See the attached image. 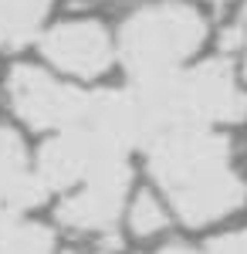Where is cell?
<instances>
[{"instance_id": "cell-1", "label": "cell", "mask_w": 247, "mask_h": 254, "mask_svg": "<svg viewBox=\"0 0 247 254\" xmlns=\"http://www.w3.org/2000/svg\"><path fill=\"white\" fill-rule=\"evenodd\" d=\"M149 170L173 210L190 227L234 214L247 200L244 180L234 173L230 142L210 129H176L152 139Z\"/></svg>"}, {"instance_id": "cell-2", "label": "cell", "mask_w": 247, "mask_h": 254, "mask_svg": "<svg viewBox=\"0 0 247 254\" xmlns=\"http://www.w3.org/2000/svg\"><path fill=\"white\" fill-rule=\"evenodd\" d=\"M125 95L135 116L139 146H149L152 139L176 129H207L210 122L247 119V95L234 81L227 61H203L193 71L132 81Z\"/></svg>"}, {"instance_id": "cell-3", "label": "cell", "mask_w": 247, "mask_h": 254, "mask_svg": "<svg viewBox=\"0 0 247 254\" xmlns=\"http://www.w3.org/2000/svg\"><path fill=\"white\" fill-rule=\"evenodd\" d=\"M203 38H207L203 17L180 0H166L132 14L122 24L119 51L132 81H146L176 71L203 44Z\"/></svg>"}, {"instance_id": "cell-4", "label": "cell", "mask_w": 247, "mask_h": 254, "mask_svg": "<svg viewBox=\"0 0 247 254\" xmlns=\"http://www.w3.org/2000/svg\"><path fill=\"white\" fill-rule=\"evenodd\" d=\"M115 159H125V149L115 146L109 136H102L98 129L75 119L71 126L61 129V136L41 149L38 176L48 190H68L75 183H85L95 170Z\"/></svg>"}, {"instance_id": "cell-5", "label": "cell", "mask_w": 247, "mask_h": 254, "mask_svg": "<svg viewBox=\"0 0 247 254\" xmlns=\"http://www.w3.org/2000/svg\"><path fill=\"white\" fill-rule=\"evenodd\" d=\"M7 95H10L14 112L34 129H64L78 119L85 105V92L61 85L48 71L31 68V64H17L10 71Z\"/></svg>"}, {"instance_id": "cell-6", "label": "cell", "mask_w": 247, "mask_h": 254, "mask_svg": "<svg viewBox=\"0 0 247 254\" xmlns=\"http://www.w3.org/2000/svg\"><path fill=\"white\" fill-rule=\"evenodd\" d=\"M129 193V163L115 159L81 183V190L61 200L58 224L68 231H105L122 214V200Z\"/></svg>"}, {"instance_id": "cell-7", "label": "cell", "mask_w": 247, "mask_h": 254, "mask_svg": "<svg viewBox=\"0 0 247 254\" xmlns=\"http://www.w3.org/2000/svg\"><path fill=\"white\" fill-rule=\"evenodd\" d=\"M44 58L78 78H95L112 64V38L95 20H68L41 38Z\"/></svg>"}, {"instance_id": "cell-8", "label": "cell", "mask_w": 247, "mask_h": 254, "mask_svg": "<svg viewBox=\"0 0 247 254\" xmlns=\"http://www.w3.org/2000/svg\"><path fill=\"white\" fill-rule=\"evenodd\" d=\"M44 196L48 187L41 183L38 173L27 170V153L20 136L10 129H0V207L20 214L27 207H38Z\"/></svg>"}, {"instance_id": "cell-9", "label": "cell", "mask_w": 247, "mask_h": 254, "mask_svg": "<svg viewBox=\"0 0 247 254\" xmlns=\"http://www.w3.org/2000/svg\"><path fill=\"white\" fill-rule=\"evenodd\" d=\"M51 0H0V48H20L38 34Z\"/></svg>"}, {"instance_id": "cell-10", "label": "cell", "mask_w": 247, "mask_h": 254, "mask_svg": "<svg viewBox=\"0 0 247 254\" xmlns=\"http://www.w3.org/2000/svg\"><path fill=\"white\" fill-rule=\"evenodd\" d=\"M0 254H55V234L0 207Z\"/></svg>"}, {"instance_id": "cell-11", "label": "cell", "mask_w": 247, "mask_h": 254, "mask_svg": "<svg viewBox=\"0 0 247 254\" xmlns=\"http://www.w3.org/2000/svg\"><path fill=\"white\" fill-rule=\"evenodd\" d=\"M163 227H166V210L159 207L156 196L142 193L132 207V231L139 237H149V234H159Z\"/></svg>"}, {"instance_id": "cell-12", "label": "cell", "mask_w": 247, "mask_h": 254, "mask_svg": "<svg viewBox=\"0 0 247 254\" xmlns=\"http://www.w3.org/2000/svg\"><path fill=\"white\" fill-rule=\"evenodd\" d=\"M207 254H247V231H241V234H227V237H217V241H210Z\"/></svg>"}, {"instance_id": "cell-13", "label": "cell", "mask_w": 247, "mask_h": 254, "mask_svg": "<svg viewBox=\"0 0 247 254\" xmlns=\"http://www.w3.org/2000/svg\"><path fill=\"white\" fill-rule=\"evenodd\" d=\"M224 51H234V48H241V44H247V7H244V14H241V20L237 24H230L227 31H224Z\"/></svg>"}, {"instance_id": "cell-14", "label": "cell", "mask_w": 247, "mask_h": 254, "mask_svg": "<svg viewBox=\"0 0 247 254\" xmlns=\"http://www.w3.org/2000/svg\"><path fill=\"white\" fill-rule=\"evenodd\" d=\"M156 254H196V251H190V248H163V251H156Z\"/></svg>"}, {"instance_id": "cell-15", "label": "cell", "mask_w": 247, "mask_h": 254, "mask_svg": "<svg viewBox=\"0 0 247 254\" xmlns=\"http://www.w3.org/2000/svg\"><path fill=\"white\" fill-rule=\"evenodd\" d=\"M244 48H247V44H244ZM244 75H247V51H244Z\"/></svg>"}, {"instance_id": "cell-16", "label": "cell", "mask_w": 247, "mask_h": 254, "mask_svg": "<svg viewBox=\"0 0 247 254\" xmlns=\"http://www.w3.org/2000/svg\"><path fill=\"white\" fill-rule=\"evenodd\" d=\"M207 3H230V0H207Z\"/></svg>"}, {"instance_id": "cell-17", "label": "cell", "mask_w": 247, "mask_h": 254, "mask_svg": "<svg viewBox=\"0 0 247 254\" xmlns=\"http://www.w3.org/2000/svg\"><path fill=\"white\" fill-rule=\"evenodd\" d=\"M64 254H78V251H64Z\"/></svg>"}]
</instances>
